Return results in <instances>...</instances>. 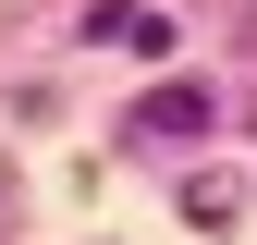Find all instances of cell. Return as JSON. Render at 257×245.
Here are the masks:
<instances>
[{"mask_svg":"<svg viewBox=\"0 0 257 245\" xmlns=\"http://www.w3.org/2000/svg\"><path fill=\"white\" fill-rule=\"evenodd\" d=\"M196 122H208V86H159L135 110V135H196Z\"/></svg>","mask_w":257,"mask_h":245,"instance_id":"1","label":"cell"}]
</instances>
